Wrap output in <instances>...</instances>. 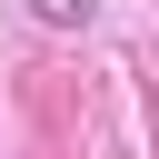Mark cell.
<instances>
[{
  "label": "cell",
  "instance_id": "6da1fadb",
  "mask_svg": "<svg viewBox=\"0 0 159 159\" xmlns=\"http://www.w3.org/2000/svg\"><path fill=\"white\" fill-rule=\"evenodd\" d=\"M40 30H89V0H20Z\"/></svg>",
  "mask_w": 159,
  "mask_h": 159
}]
</instances>
